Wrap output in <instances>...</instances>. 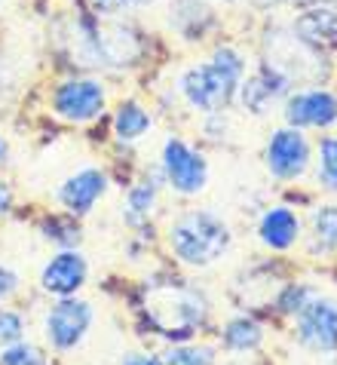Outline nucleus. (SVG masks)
I'll use <instances>...</instances> for the list:
<instances>
[{
    "mask_svg": "<svg viewBox=\"0 0 337 365\" xmlns=\"http://www.w3.org/2000/svg\"><path fill=\"white\" fill-rule=\"evenodd\" d=\"M147 313L150 322L160 329V334H175V329L181 334H190V329L206 313V304L193 292H162V295L147 301Z\"/></svg>",
    "mask_w": 337,
    "mask_h": 365,
    "instance_id": "nucleus-9",
    "label": "nucleus"
},
{
    "mask_svg": "<svg viewBox=\"0 0 337 365\" xmlns=\"http://www.w3.org/2000/svg\"><path fill=\"white\" fill-rule=\"evenodd\" d=\"M53 110L68 123H89L105 110V86L92 77L65 80L53 93Z\"/></svg>",
    "mask_w": 337,
    "mask_h": 365,
    "instance_id": "nucleus-8",
    "label": "nucleus"
},
{
    "mask_svg": "<svg viewBox=\"0 0 337 365\" xmlns=\"http://www.w3.org/2000/svg\"><path fill=\"white\" fill-rule=\"evenodd\" d=\"M0 365H49L43 350L34 347V344H9V347H0Z\"/></svg>",
    "mask_w": 337,
    "mask_h": 365,
    "instance_id": "nucleus-22",
    "label": "nucleus"
},
{
    "mask_svg": "<svg viewBox=\"0 0 337 365\" xmlns=\"http://www.w3.org/2000/svg\"><path fill=\"white\" fill-rule=\"evenodd\" d=\"M6 89H9V71H6V65H4V62H0V101H4Z\"/></svg>",
    "mask_w": 337,
    "mask_h": 365,
    "instance_id": "nucleus-29",
    "label": "nucleus"
},
{
    "mask_svg": "<svg viewBox=\"0 0 337 365\" xmlns=\"http://www.w3.org/2000/svg\"><path fill=\"white\" fill-rule=\"evenodd\" d=\"M9 209H13V190L6 181H0V215H6Z\"/></svg>",
    "mask_w": 337,
    "mask_h": 365,
    "instance_id": "nucleus-28",
    "label": "nucleus"
},
{
    "mask_svg": "<svg viewBox=\"0 0 337 365\" xmlns=\"http://www.w3.org/2000/svg\"><path fill=\"white\" fill-rule=\"evenodd\" d=\"M242 71H245V65H242L239 53H233V49H218L212 62L184 71L181 93L197 110L214 114V110H221L233 96H237Z\"/></svg>",
    "mask_w": 337,
    "mask_h": 365,
    "instance_id": "nucleus-2",
    "label": "nucleus"
},
{
    "mask_svg": "<svg viewBox=\"0 0 337 365\" xmlns=\"http://www.w3.org/2000/svg\"><path fill=\"white\" fill-rule=\"evenodd\" d=\"M141 4H150V0H132V6H141Z\"/></svg>",
    "mask_w": 337,
    "mask_h": 365,
    "instance_id": "nucleus-32",
    "label": "nucleus"
},
{
    "mask_svg": "<svg viewBox=\"0 0 337 365\" xmlns=\"http://www.w3.org/2000/svg\"><path fill=\"white\" fill-rule=\"evenodd\" d=\"M310 160H313L310 141L304 138L301 129H294V126L276 129L267 145V169L273 178H279V181L301 178L310 169Z\"/></svg>",
    "mask_w": 337,
    "mask_h": 365,
    "instance_id": "nucleus-10",
    "label": "nucleus"
},
{
    "mask_svg": "<svg viewBox=\"0 0 337 365\" xmlns=\"http://www.w3.org/2000/svg\"><path fill=\"white\" fill-rule=\"evenodd\" d=\"M98 13H120L123 6H132V0H92Z\"/></svg>",
    "mask_w": 337,
    "mask_h": 365,
    "instance_id": "nucleus-27",
    "label": "nucleus"
},
{
    "mask_svg": "<svg viewBox=\"0 0 337 365\" xmlns=\"http://www.w3.org/2000/svg\"><path fill=\"white\" fill-rule=\"evenodd\" d=\"M108 194V175L101 169H80L71 178H65L56 190L58 206L68 212L71 218H83L95 209V202Z\"/></svg>",
    "mask_w": 337,
    "mask_h": 365,
    "instance_id": "nucleus-12",
    "label": "nucleus"
},
{
    "mask_svg": "<svg viewBox=\"0 0 337 365\" xmlns=\"http://www.w3.org/2000/svg\"><path fill=\"white\" fill-rule=\"evenodd\" d=\"M233 246L230 225L209 209H184L169 227V249L187 267H209Z\"/></svg>",
    "mask_w": 337,
    "mask_h": 365,
    "instance_id": "nucleus-1",
    "label": "nucleus"
},
{
    "mask_svg": "<svg viewBox=\"0 0 337 365\" xmlns=\"http://www.w3.org/2000/svg\"><path fill=\"white\" fill-rule=\"evenodd\" d=\"M89 279V261L77 249H61L40 270V289L56 298H71L86 286Z\"/></svg>",
    "mask_w": 337,
    "mask_h": 365,
    "instance_id": "nucleus-11",
    "label": "nucleus"
},
{
    "mask_svg": "<svg viewBox=\"0 0 337 365\" xmlns=\"http://www.w3.org/2000/svg\"><path fill=\"white\" fill-rule=\"evenodd\" d=\"M322 53H316L313 46H306L298 34L273 31L267 40V65L282 74L289 83L294 80H319L325 74V65L319 62Z\"/></svg>",
    "mask_w": 337,
    "mask_h": 365,
    "instance_id": "nucleus-5",
    "label": "nucleus"
},
{
    "mask_svg": "<svg viewBox=\"0 0 337 365\" xmlns=\"http://www.w3.org/2000/svg\"><path fill=\"white\" fill-rule=\"evenodd\" d=\"M221 344L230 353H254L264 344V326L254 317H233L224 322Z\"/></svg>",
    "mask_w": 337,
    "mask_h": 365,
    "instance_id": "nucleus-18",
    "label": "nucleus"
},
{
    "mask_svg": "<svg viewBox=\"0 0 337 365\" xmlns=\"http://www.w3.org/2000/svg\"><path fill=\"white\" fill-rule=\"evenodd\" d=\"M289 86H291L289 80L282 74H276V71L267 65V68H261L258 74H252L249 80H239L237 93H239V101L252 110V114H261V110H267L270 101L289 93Z\"/></svg>",
    "mask_w": 337,
    "mask_h": 365,
    "instance_id": "nucleus-16",
    "label": "nucleus"
},
{
    "mask_svg": "<svg viewBox=\"0 0 337 365\" xmlns=\"http://www.w3.org/2000/svg\"><path fill=\"white\" fill-rule=\"evenodd\" d=\"M92 319H95V313H92V307L83 298H77V295L58 298L46 313V341H49V347H53L56 353L77 350L80 344L86 341V334L92 329Z\"/></svg>",
    "mask_w": 337,
    "mask_h": 365,
    "instance_id": "nucleus-6",
    "label": "nucleus"
},
{
    "mask_svg": "<svg viewBox=\"0 0 337 365\" xmlns=\"http://www.w3.org/2000/svg\"><path fill=\"white\" fill-rule=\"evenodd\" d=\"M141 53V43L132 28L117 22H83L77 34L74 56L83 65L95 68H120L132 65Z\"/></svg>",
    "mask_w": 337,
    "mask_h": 365,
    "instance_id": "nucleus-3",
    "label": "nucleus"
},
{
    "mask_svg": "<svg viewBox=\"0 0 337 365\" xmlns=\"http://www.w3.org/2000/svg\"><path fill=\"white\" fill-rule=\"evenodd\" d=\"M301 230H304V221H301V215L291 206H273V209H267L258 218V227H254L258 240L270 252H289V249H294V246H298V240H301Z\"/></svg>",
    "mask_w": 337,
    "mask_h": 365,
    "instance_id": "nucleus-14",
    "label": "nucleus"
},
{
    "mask_svg": "<svg viewBox=\"0 0 337 365\" xmlns=\"http://www.w3.org/2000/svg\"><path fill=\"white\" fill-rule=\"evenodd\" d=\"M162 365H214V350L202 344H175L166 350Z\"/></svg>",
    "mask_w": 337,
    "mask_h": 365,
    "instance_id": "nucleus-20",
    "label": "nucleus"
},
{
    "mask_svg": "<svg viewBox=\"0 0 337 365\" xmlns=\"http://www.w3.org/2000/svg\"><path fill=\"white\" fill-rule=\"evenodd\" d=\"M123 365H162V356H150V353H126Z\"/></svg>",
    "mask_w": 337,
    "mask_h": 365,
    "instance_id": "nucleus-26",
    "label": "nucleus"
},
{
    "mask_svg": "<svg viewBox=\"0 0 337 365\" xmlns=\"http://www.w3.org/2000/svg\"><path fill=\"white\" fill-rule=\"evenodd\" d=\"M313 237L325 249H337V206H319L313 212Z\"/></svg>",
    "mask_w": 337,
    "mask_h": 365,
    "instance_id": "nucleus-21",
    "label": "nucleus"
},
{
    "mask_svg": "<svg viewBox=\"0 0 337 365\" xmlns=\"http://www.w3.org/2000/svg\"><path fill=\"white\" fill-rule=\"evenodd\" d=\"M162 172H166V181L172 185V190H178L184 197H197L209 185L206 157L181 138H169L162 145Z\"/></svg>",
    "mask_w": 337,
    "mask_h": 365,
    "instance_id": "nucleus-7",
    "label": "nucleus"
},
{
    "mask_svg": "<svg viewBox=\"0 0 337 365\" xmlns=\"http://www.w3.org/2000/svg\"><path fill=\"white\" fill-rule=\"evenodd\" d=\"M285 123L294 129H328L337 123V96L328 89H306L285 101Z\"/></svg>",
    "mask_w": 337,
    "mask_h": 365,
    "instance_id": "nucleus-13",
    "label": "nucleus"
},
{
    "mask_svg": "<svg viewBox=\"0 0 337 365\" xmlns=\"http://www.w3.org/2000/svg\"><path fill=\"white\" fill-rule=\"evenodd\" d=\"M254 4H261V6H270V4H282V0H254Z\"/></svg>",
    "mask_w": 337,
    "mask_h": 365,
    "instance_id": "nucleus-30",
    "label": "nucleus"
},
{
    "mask_svg": "<svg viewBox=\"0 0 337 365\" xmlns=\"http://www.w3.org/2000/svg\"><path fill=\"white\" fill-rule=\"evenodd\" d=\"M291 317V334L304 350L319 353V356H331L337 353V298L310 292V298Z\"/></svg>",
    "mask_w": 337,
    "mask_h": 365,
    "instance_id": "nucleus-4",
    "label": "nucleus"
},
{
    "mask_svg": "<svg viewBox=\"0 0 337 365\" xmlns=\"http://www.w3.org/2000/svg\"><path fill=\"white\" fill-rule=\"evenodd\" d=\"M294 34H298L306 46H313L316 53L337 46V9L331 6H316L306 9L304 16L294 19Z\"/></svg>",
    "mask_w": 337,
    "mask_h": 365,
    "instance_id": "nucleus-15",
    "label": "nucleus"
},
{
    "mask_svg": "<svg viewBox=\"0 0 337 365\" xmlns=\"http://www.w3.org/2000/svg\"><path fill=\"white\" fill-rule=\"evenodd\" d=\"M319 181L337 190V138H322L319 145Z\"/></svg>",
    "mask_w": 337,
    "mask_h": 365,
    "instance_id": "nucleus-23",
    "label": "nucleus"
},
{
    "mask_svg": "<svg viewBox=\"0 0 337 365\" xmlns=\"http://www.w3.org/2000/svg\"><path fill=\"white\" fill-rule=\"evenodd\" d=\"M4 157H6V145H4V138H0V163H4Z\"/></svg>",
    "mask_w": 337,
    "mask_h": 365,
    "instance_id": "nucleus-31",
    "label": "nucleus"
},
{
    "mask_svg": "<svg viewBox=\"0 0 337 365\" xmlns=\"http://www.w3.org/2000/svg\"><path fill=\"white\" fill-rule=\"evenodd\" d=\"M25 341V317L9 307H0V347Z\"/></svg>",
    "mask_w": 337,
    "mask_h": 365,
    "instance_id": "nucleus-24",
    "label": "nucleus"
},
{
    "mask_svg": "<svg viewBox=\"0 0 337 365\" xmlns=\"http://www.w3.org/2000/svg\"><path fill=\"white\" fill-rule=\"evenodd\" d=\"M150 123H153L150 114L138 101H123L114 114V135L120 141H138L150 129Z\"/></svg>",
    "mask_w": 337,
    "mask_h": 365,
    "instance_id": "nucleus-19",
    "label": "nucleus"
},
{
    "mask_svg": "<svg viewBox=\"0 0 337 365\" xmlns=\"http://www.w3.org/2000/svg\"><path fill=\"white\" fill-rule=\"evenodd\" d=\"M16 289H19V273H16L13 267L0 264V301L13 298V295H16Z\"/></svg>",
    "mask_w": 337,
    "mask_h": 365,
    "instance_id": "nucleus-25",
    "label": "nucleus"
},
{
    "mask_svg": "<svg viewBox=\"0 0 337 365\" xmlns=\"http://www.w3.org/2000/svg\"><path fill=\"white\" fill-rule=\"evenodd\" d=\"M328 365H337V356H331V362H328Z\"/></svg>",
    "mask_w": 337,
    "mask_h": 365,
    "instance_id": "nucleus-33",
    "label": "nucleus"
},
{
    "mask_svg": "<svg viewBox=\"0 0 337 365\" xmlns=\"http://www.w3.org/2000/svg\"><path fill=\"white\" fill-rule=\"evenodd\" d=\"M157 200H160V190L150 178L135 181L126 190V200H123V221L129 227H145L153 218V212H157Z\"/></svg>",
    "mask_w": 337,
    "mask_h": 365,
    "instance_id": "nucleus-17",
    "label": "nucleus"
}]
</instances>
